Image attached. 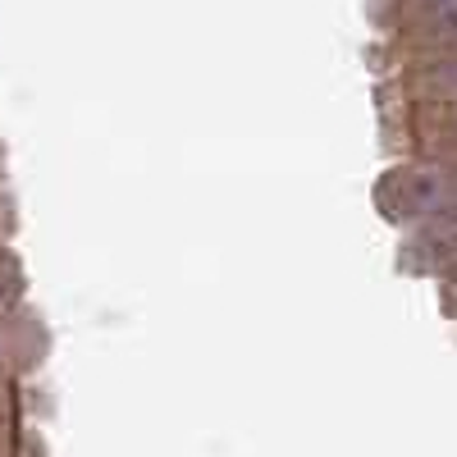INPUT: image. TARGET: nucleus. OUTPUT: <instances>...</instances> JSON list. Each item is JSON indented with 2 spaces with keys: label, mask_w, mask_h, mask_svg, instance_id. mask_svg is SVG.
<instances>
[{
  "label": "nucleus",
  "mask_w": 457,
  "mask_h": 457,
  "mask_svg": "<svg viewBox=\"0 0 457 457\" xmlns=\"http://www.w3.org/2000/svg\"><path fill=\"white\" fill-rule=\"evenodd\" d=\"M435 14H439V19H444V23L457 32V0H435Z\"/></svg>",
  "instance_id": "f257e3e1"
}]
</instances>
